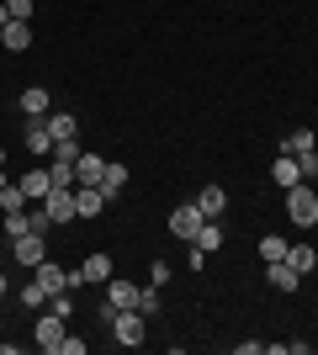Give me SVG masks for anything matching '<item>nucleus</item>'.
Instances as JSON below:
<instances>
[{
    "mask_svg": "<svg viewBox=\"0 0 318 355\" xmlns=\"http://www.w3.org/2000/svg\"><path fill=\"white\" fill-rule=\"evenodd\" d=\"M112 340L122 345V350H138V345H143V329H149V318H143V313L138 308H122V313H112Z\"/></svg>",
    "mask_w": 318,
    "mask_h": 355,
    "instance_id": "f257e3e1",
    "label": "nucleus"
},
{
    "mask_svg": "<svg viewBox=\"0 0 318 355\" xmlns=\"http://www.w3.org/2000/svg\"><path fill=\"white\" fill-rule=\"evenodd\" d=\"M287 218L297 223V228H313L318 223V191L308 186V180H297V186L287 191Z\"/></svg>",
    "mask_w": 318,
    "mask_h": 355,
    "instance_id": "f03ea898",
    "label": "nucleus"
},
{
    "mask_svg": "<svg viewBox=\"0 0 318 355\" xmlns=\"http://www.w3.org/2000/svg\"><path fill=\"white\" fill-rule=\"evenodd\" d=\"M64 334H69V318H59V313H48V308H43V318L32 324V345H37V350H48V355H59Z\"/></svg>",
    "mask_w": 318,
    "mask_h": 355,
    "instance_id": "7ed1b4c3",
    "label": "nucleus"
},
{
    "mask_svg": "<svg viewBox=\"0 0 318 355\" xmlns=\"http://www.w3.org/2000/svg\"><path fill=\"white\" fill-rule=\"evenodd\" d=\"M202 223H207V218H202V207H197V202H181V207L170 212V234L181 239V244H191V239L202 234Z\"/></svg>",
    "mask_w": 318,
    "mask_h": 355,
    "instance_id": "20e7f679",
    "label": "nucleus"
},
{
    "mask_svg": "<svg viewBox=\"0 0 318 355\" xmlns=\"http://www.w3.org/2000/svg\"><path fill=\"white\" fill-rule=\"evenodd\" d=\"M11 260H16V266H43V260H48V239L43 234H21V239H11Z\"/></svg>",
    "mask_w": 318,
    "mask_h": 355,
    "instance_id": "39448f33",
    "label": "nucleus"
},
{
    "mask_svg": "<svg viewBox=\"0 0 318 355\" xmlns=\"http://www.w3.org/2000/svg\"><path fill=\"white\" fill-rule=\"evenodd\" d=\"M32 282L43 286L48 297H53V292H69V266H59V260H43V266H32Z\"/></svg>",
    "mask_w": 318,
    "mask_h": 355,
    "instance_id": "423d86ee",
    "label": "nucleus"
},
{
    "mask_svg": "<svg viewBox=\"0 0 318 355\" xmlns=\"http://www.w3.org/2000/svg\"><path fill=\"white\" fill-rule=\"evenodd\" d=\"M43 207L53 223H75V186H53V191L43 196Z\"/></svg>",
    "mask_w": 318,
    "mask_h": 355,
    "instance_id": "0eeeda50",
    "label": "nucleus"
},
{
    "mask_svg": "<svg viewBox=\"0 0 318 355\" xmlns=\"http://www.w3.org/2000/svg\"><path fill=\"white\" fill-rule=\"evenodd\" d=\"M16 106H21V117H48V112H53V96H48V85H27L16 96Z\"/></svg>",
    "mask_w": 318,
    "mask_h": 355,
    "instance_id": "6e6552de",
    "label": "nucleus"
},
{
    "mask_svg": "<svg viewBox=\"0 0 318 355\" xmlns=\"http://www.w3.org/2000/svg\"><path fill=\"white\" fill-rule=\"evenodd\" d=\"M101 212H106L101 186H75V218H101Z\"/></svg>",
    "mask_w": 318,
    "mask_h": 355,
    "instance_id": "1a4fd4ad",
    "label": "nucleus"
},
{
    "mask_svg": "<svg viewBox=\"0 0 318 355\" xmlns=\"http://www.w3.org/2000/svg\"><path fill=\"white\" fill-rule=\"evenodd\" d=\"M101 175H106V159L80 148V159H75V186H101Z\"/></svg>",
    "mask_w": 318,
    "mask_h": 355,
    "instance_id": "9d476101",
    "label": "nucleus"
},
{
    "mask_svg": "<svg viewBox=\"0 0 318 355\" xmlns=\"http://www.w3.org/2000/svg\"><path fill=\"white\" fill-rule=\"evenodd\" d=\"M0 48H6V53L32 48V21H6V27H0Z\"/></svg>",
    "mask_w": 318,
    "mask_h": 355,
    "instance_id": "9b49d317",
    "label": "nucleus"
},
{
    "mask_svg": "<svg viewBox=\"0 0 318 355\" xmlns=\"http://www.w3.org/2000/svg\"><path fill=\"white\" fill-rule=\"evenodd\" d=\"M197 207H202V218H223V212H228V191L212 180V186H202V191H197Z\"/></svg>",
    "mask_w": 318,
    "mask_h": 355,
    "instance_id": "f8f14e48",
    "label": "nucleus"
},
{
    "mask_svg": "<svg viewBox=\"0 0 318 355\" xmlns=\"http://www.w3.org/2000/svg\"><path fill=\"white\" fill-rule=\"evenodd\" d=\"M21 144H27L32 154H53V133L43 128V117H27V128H21Z\"/></svg>",
    "mask_w": 318,
    "mask_h": 355,
    "instance_id": "ddd939ff",
    "label": "nucleus"
},
{
    "mask_svg": "<svg viewBox=\"0 0 318 355\" xmlns=\"http://www.w3.org/2000/svg\"><path fill=\"white\" fill-rule=\"evenodd\" d=\"M271 180L281 186V191H292V186L303 180V164L292 159V154H276V164H271Z\"/></svg>",
    "mask_w": 318,
    "mask_h": 355,
    "instance_id": "4468645a",
    "label": "nucleus"
},
{
    "mask_svg": "<svg viewBox=\"0 0 318 355\" xmlns=\"http://www.w3.org/2000/svg\"><path fill=\"white\" fill-rule=\"evenodd\" d=\"M191 250H202V254H218V250H223V218H207V223H202V234L191 239Z\"/></svg>",
    "mask_w": 318,
    "mask_h": 355,
    "instance_id": "2eb2a0df",
    "label": "nucleus"
},
{
    "mask_svg": "<svg viewBox=\"0 0 318 355\" xmlns=\"http://www.w3.org/2000/svg\"><path fill=\"white\" fill-rule=\"evenodd\" d=\"M265 282H271L276 292H297V286H303V276H297L287 260H271V266H265Z\"/></svg>",
    "mask_w": 318,
    "mask_h": 355,
    "instance_id": "dca6fc26",
    "label": "nucleus"
},
{
    "mask_svg": "<svg viewBox=\"0 0 318 355\" xmlns=\"http://www.w3.org/2000/svg\"><path fill=\"white\" fill-rule=\"evenodd\" d=\"M80 276H85V286H106L112 282V254H85Z\"/></svg>",
    "mask_w": 318,
    "mask_h": 355,
    "instance_id": "f3484780",
    "label": "nucleus"
},
{
    "mask_svg": "<svg viewBox=\"0 0 318 355\" xmlns=\"http://www.w3.org/2000/svg\"><path fill=\"white\" fill-rule=\"evenodd\" d=\"M106 302H112V308H138V286L133 282H122V276H112V282H106Z\"/></svg>",
    "mask_w": 318,
    "mask_h": 355,
    "instance_id": "a211bd4d",
    "label": "nucleus"
},
{
    "mask_svg": "<svg viewBox=\"0 0 318 355\" xmlns=\"http://www.w3.org/2000/svg\"><path fill=\"white\" fill-rule=\"evenodd\" d=\"M43 128L53 133V144H64V138H75V133H80L75 112H48V117H43Z\"/></svg>",
    "mask_w": 318,
    "mask_h": 355,
    "instance_id": "6ab92c4d",
    "label": "nucleus"
},
{
    "mask_svg": "<svg viewBox=\"0 0 318 355\" xmlns=\"http://www.w3.org/2000/svg\"><path fill=\"white\" fill-rule=\"evenodd\" d=\"M16 186L27 191V202H43V196L53 191V175H48V170H27V175L16 180Z\"/></svg>",
    "mask_w": 318,
    "mask_h": 355,
    "instance_id": "aec40b11",
    "label": "nucleus"
},
{
    "mask_svg": "<svg viewBox=\"0 0 318 355\" xmlns=\"http://www.w3.org/2000/svg\"><path fill=\"white\" fill-rule=\"evenodd\" d=\"M287 266L297 270V276H313V270H318V250H313V244H292V250H287Z\"/></svg>",
    "mask_w": 318,
    "mask_h": 355,
    "instance_id": "412c9836",
    "label": "nucleus"
},
{
    "mask_svg": "<svg viewBox=\"0 0 318 355\" xmlns=\"http://www.w3.org/2000/svg\"><path fill=\"white\" fill-rule=\"evenodd\" d=\"M308 148H318V133H313V128H292V133L281 138V154H292V159H297V154H308Z\"/></svg>",
    "mask_w": 318,
    "mask_h": 355,
    "instance_id": "4be33fe9",
    "label": "nucleus"
},
{
    "mask_svg": "<svg viewBox=\"0 0 318 355\" xmlns=\"http://www.w3.org/2000/svg\"><path fill=\"white\" fill-rule=\"evenodd\" d=\"M122 186H127V164H106V175H101L106 202H117V196H122Z\"/></svg>",
    "mask_w": 318,
    "mask_h": 355,
    "instance_id": "5701e85b",
    "label": "nucleus"
},
{
    "mask_svg": "<svg viewBox=\"0 0 318 355\" xmlns=\"http://www.w3.org/2000/svg\"><path fill=\"white\" fill-rule=\"evenodd\" d=\"M138 313H143V318H159V313H165V297H159V286H138Z\"/></svg>",
    "mask_w": 318,
    "mask_h": 355,
    "instance_id": "b1692460",
    "label": "nucleus"
},
{
    "mask_svg": "<svg viewBox=\"0 0 318 355\" xmlns=\"http://www.w3.org/2000/svg\"><path fill=\"white\" fill-rule=\"evenodd\" d=\"M287 250H292V244L281 234H265V239H260V260H265V266H271V260H287Z\"/></svg>",
    "mask_w": 318,
    "mask_h": 355,
    "instance_id": "393cba45",
    "label": "nucleus"
},
{
    "mask_svg": "<svg viewBox=\"0 0 318 355\" xmlns=\"http://www.w3.org/2000/svg\"><path fill=\"white\" fill-rule=\"evenodd\" d=\"M16 302H21V308H27V313H37V308H48V292H43V286H37V282H27V286H21V292H16Z\"/></svg>",
    "mask_w": 318,
    "mask_h": 355,
    "instance_id": "a878e982",
    "label": "nucleus"
},
{
    "mask_svg": "<svg viewBox=\"0 0 318 355\" xmlns=\"http://www.w3.org/2000/svg\"><path fill=\"white\" fill-rule=\"evenodd\" d=\"M21 207H27V191H21V186L11 180V186L0 191V212H21Z\"/></svg>",
    "mask_w": 318,
    "mask_h": 355,
    "instance_id": "bb28decb",
    "label": "nucleus"
},
{
    "mask_svg": "<svg viewBox=\"0 0 318 355\" xmlns=\"http://www.w3.org/2000/svg\"><path fill=\"white\" fill-rule=\"evenodd\" d=\"M48 313H59V318H75V292H53V297H48Z\"/></svg>",
    "mask_w": 318,
    "mask_h": 355,
    "instance_id": "cd10ccee",
    "label": "nucleus"
},
{
    "mask_svg": "<svg viewBox=\"0 0 318 355\" xmlns=\"http://www.w3.org/2000/svg\"><path fill=\"white\" fill-rule=\"evenodd\" d=\"M75 159H80L75 138H64V144H53V154H48V164H75Z\"/></svg>",
    "mask_w": 318,
    "mask_h": 355,
    "instance_id": "c85d7f7f",
    "label": "nucleus"
},
{
    "mask_svg": "<svg viewBox=\"0 0 318 355\" xmlns=\"http://www.w3.org/2000/svg\"><path fill=\"white\" fill-rule=\"evenodd\" d=\"M21 234H32V223H27V207H21V212H6V239H21Z\"/></svg>",
    "mask_w": 318,
    "mask_h": 355,
    "instance_id": "c756f323",
    "label": "nucleus"
},
{
    "mask_svg": "<svg viewBox=\"0 0 318 355\" xmlns=\"http://www.w3.org/2000/svg\"><path fill=\"white\" fill-rule=\"evenodd\" d=\"M48 175H53V186H75V164H48Z\"/></svg>",
    "mask_w": 318,
    "mask_h": 355,
    "instance_id": "7c9ffc66",
    "label": "nucleus"
},
{
    "mask_svg": "<svg viewBox=\"0 0 318 355\" xmlns=\"http://www.w3.org/2000/svg\"><path fill=\"white\" fill-rule=\"evenodd\" d=\"M297 164H303V180H318V148H308V154H297Z\"/></svg>",
    "mask_w": 318,
    "mask_h": 355,
    "instance_id": "2f4dec72",
    "label": "nucleus"
},
{
    "mask_svg": "<svg viewBox=\"0 0 318 355\" xmlns=\"http://www.w3.org/2000/svg\"><path fill=\"white\" fill-rule=\"evenodd\" d=\"M6 11H11V21H32V0H6Z\"/></svg>",
    "mask_w": 318,
    "mask_h": 355,
    "instance_id": "473e14b6",
    "label": "nucleus"
},
{
    "mask_svg": "<svg viewBox=\"0 0 318 355\" xmlns=\"http://www.w3.org/2000/svg\"><path fill=\"white\" fill-rule=\"evenodd\" d=\"M149 282H154V286L170 282V266H165V260H154V266H149Z\"/></svg>",
    "mask_w": 318,
    "mask_h": 355,
    "instance_id": "72a5a7b5",
    "label": "nucleus"
},
{
    "mask_svg": "<svg viewBox=\"0 0 318 355\" xmlns=\"http://www.w3.org/2000/svg\"><path fill=\"white\" fill-rule=\"evenodd\" d=\"M59 355H85V340H75V334H64V345H59Z\"/></svg>",
    "mask_w": 318,
    "mask_h": 355,
    "instance_id": "f704fd0d",
    "label": "nucleus"
},
{
    "mask_svg": "<svg viewBox=\"0 0 318 355\" xmlns=\"http://www.w3.org/2000/svg\"><path fill=\"white\" fill-rule=\"evenodd\" d=\"M6 21H11V11H6V0H0V27H6Z\"/></svg>",
    "mask_w": 318,
    "mask_h": 355,
    "instance_id": "c9c22d12",
    "label": "nucleus"
},
{
    "mask_svg": "<svg viewBox=\"0 0 318 355\" xmlns=\"http://www.w3.org/2000/svg\"><path fill=\"white\" fill-rule=\"evenodd\" d=\"M6 292H11V282H6V270H0V297H6Z\"/></svg>",
    "mask_w": 318,
    "mask_h": 355,
    "instance_id": "e433bc0d",
    "label": "nucleus"
},
{
    "mask_svg": "<svg viewBox=\"0 0 318 355\" xmlns=\"http://www.w3.org/2000/svg\"><path fill=\"white\" fill-rule=\"evenodd\" d=\"M6 186H11V175H6V170H0V191H6Z\"/></svg>",
    "mask_w": 318,
    "mask_h": 355,
    "instance_id": "4c0bfd02",
    "label": "nucleus"
},
{
    "mask_svg": "<svg viewBox=\"0 0 318 355\" xmlns=\"http://www.w3.org/2000/svg\"><path fill=\"white\" fill-rule=\"evenodd\" d=\"M0 170H6V148H0Z\"/></svg>",
    "mask_w": 318,
    "mask_h": 355,
    "instance_id": "58836bf2",
    "label": "nucleus"
}]
</instances>
